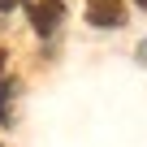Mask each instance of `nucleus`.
I'll list each match as a JSON object with an SVG mask.
<instances>
[{
  "mask_svg": "<svg viewBox=\"0 0 147 147\" xmlns=\"http://www.w3.org/2000/svg\"><path fill=\"white\" fill-rule=\"evenodd\" d=\"M87 22L100 30H117L125 26V5L121 0H87Z\"/></svg>",
  "mask_w": 147,
  "mask_h": 147,
  "instance_id": "obj_1",
  "label": "nucleus"
},
{
  "mask_svg": "<svg viewBox=\"0 0 147 147\" xmlns=\"http://www.w3.org/2000/svg\"><path fill=\"white\" fill-rule=\"evenodd\" d=\"M61 18H65V5H61V0H35V5H30V26L39 35H52L61 26Z\"/></svg>",
  "mask_w": 147,
  "mask_h": 147,
  "instance_id": "obj_2",
  "label": "nucleus"
},
{
  "mask_svg": "<svg viewBox=\"0 0 147 147\" xmlns=\"http://www.w3.org/2000/svg\"><path fill=\"white\" fill-rule=\"evenodd\" d=\"M13 95H18V82L13 78H5V82H0V121H13Z\"/></svg>",
  "mask_w": 147,
  "mask_h": 147,
  "instance_id": "obj_3",
  "label": "nucleus"
},
{
  "mask_svg": "<svg viewBox=\"0 0 147 147\" xmlns=\"http://www.w3.org/2000/svg\"><path fill=\"white\" fill-rule=\"evenodd\" d=\"M18 5H26V0H0V9H5V13H9V9H18Z\"/></svg>",
  "mask_w": 147,
  "mask_h": 147,
  "instance_id": "obj_4",
  "label": "nucleus"
},
{
  "mask_svg": "<svg viewBox=\"0 0 147 147\" xmlns=\"http://www.w3.org/2000/svg\"><path fill=\"white\" fill-rule=\"evenodd\" d=\"M138 56H143V65H147V43H138Z\"/></svg>",
  "mask_w": 147,
  "mask_h": 147,
  "instance_id": "obj_5",
  "label": "nucleus"
},
{
  "mask_svg": "<svg viewBox=\"0 0 147 147\" xmlns=\"http://www.w3.org/2000/svg\"><path fill=\"white\" fill-rule=\"evenodd\" d=\"M134 5H143V9H147V0H134Z\"/></svg>",
  "mask_w": 147,
  "mask_h": 147,
  "instance_id": "obj_6",
  "label": "nucleus"
}]
</instances>
